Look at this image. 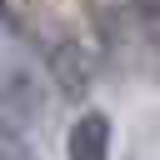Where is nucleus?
Masks as SVG:
<instances>
[{
	"mask_svg": "<svg viewBox=\"0 0 160 160\" xmlns=\"http://www.w3.org/2000/svg\"><path fill=\"white\" fill-rule=\"evenodd\" d=\"M110 150H115L110 115L95 110V105H85L70 120V130H65V160H110Z\"/></svg>",
	"mask_w": 160,
	"mask_h": 160,
	"instance_id": "nucleus-3",
	"label": "nucleus"
},
{
	"mask_svg": "<svg viewBox=\"0 0 160 160\" xmlns=\"http://www.w3.org/2000/svg\"><path fill=\"white\" fill-rule=\"evenodd\" d=\"M20 45L30 50V60L45 75V85H55V95L65 105H85L90 100V90H95V50L75 25H65V20L25 25Z\"/></svg>",
	"mask_w": 160,
	"mask_h": 160,
	"instance_id": "nucleus-1",
	"label": "nucleus"
},
{
	"mask_svg": "<svg viewBox=\"0 0 160 160\" xmlns=\"http://www.w3.org/2000/svg\"><path fill=\"white\" fill-rule=\"evenodd\" d=\"M25 15L15 10V0H0V45H20L25 40Z\"/></svg>",
	"mask_w": 160,
	"mask_h": 160,
	"instance_id": "nucleus-4",
	"label": "nucleus"
},
{
	"mask_svg": "<svg viewBox=\"0 0 160 160\" xmlns=\"http://www.w3.org/2000/svg\"><path fill=\"white\" fill-rule=\"evenodd\" d=\"M50 110V90H45V75L40 65L30 60L25 45H0V115L20 130L40 125Z\"/></svg>",
	"mask_w": 160,
	"mask_h": 160,
	"instance_id": "nucleus-2",
	"label": "nucleus"
},
{
	"mask_svg": "<svg viewBox=\"0 0 160 160\" xmlns=\"http://www.w3.org/2000/svg\"><path fill=\"white\" fill-rule=\"evenodd\" d=\"M135 10H140V20H145V30L160 35V0H135Z\"/></svg>",
	"mask_w": 160,
	"mask_h": 160,
	"instance_id": "nucleus-5",
	"label": "nucleus"
}]
</instances>
